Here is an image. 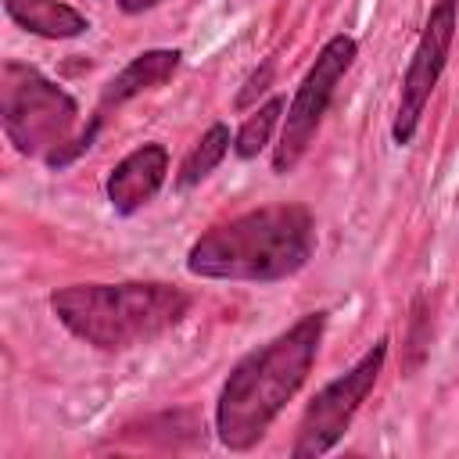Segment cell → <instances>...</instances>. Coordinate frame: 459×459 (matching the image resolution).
Instances as JSON below:
<instances>
[{"label":"cell","instance_id":"cell-1","mask_svg":"<svg viewBox=\"0 0 459 459\" xmlns=\"http://www.w3.org/2000/svg\"><path fill=\"white\" fill-rule=\"evenodd\" d=\"M323 330L326 312H308L230 369L215 402V434L230 452H247L265 437L269 423L305 384Z\"/></svg>","mask_w":459,"mask_h":459},{"label":"cell","instance_id":"cell-2","mask_svg":"<svg viewBox=\"0 0 459 459\" xmlns=\"http://www.w3.org/2000/svg\"><path fill=\"white\" fill-rule=\"evenodd\" d=\"M316 222L305 204H262L194 240L186 269L201 280L276 283L308 265Z\"/></svg>","mask_w":459,"mask_h":459},{"label":"cell","instance_id":"cell-3","mask_svg":"<svg viewBox=\"0 0 459 459\" xmlns=\"http://www.w3.org/2000/svg\"><path fill=\"white\" fill-rule=\"evenodd\" d=\"M54 316L100 351H126L172 330L190 298L169 283H72L50 294Z\"/></svg>","mask_w":459,"mask_h":459},{"label":"cell","instance_id":"cell-4","mask_svg":"<svg viewBox=\"0 0 459 459\" xmlns=\"http://www.w3.org/2000/svg\"><path fill=\"white\" fill-rule=\"evenodd\" d=\"M75 100L29 65L7 61L0 72V118L7 140L29 158H50L68 143Z\"/></svg>","mask_w":459,"mask_h":459},{"label":"cell","instance_id":"cell-5","mask_svg":"<svg viewBox=\"0 0 459 459\" xmlns=\"http://www.w3.org/2000/svg\"><path fill=\"white\" fill-rule=\"evenodd\" d=\"M359 54V43L348 36V32H337L323 43V50L316 54L312 68L305 72L290 108H287V118H283V129H280V143L273 151V172L276 176H287L301 158L305 151L312 147L316 133H319V122L341 86V79L348 75L351 61Z\"/></svg>","mask_w":459,"mask_h":459},{"label":"cell","instance_id":"cell-6","mask_svg":"<svg viewBox=\"0 0 459 459\" xmlns=\"http://www.w3.org/2000/svg\"><path fill=\"white\" fill-rule=\"evenodd\" d=\"M384 362H387V337H380L348 373H341L337 380H330L308 402V409L301 412L294 445H290V455L294 459H316V455L330 452L344 437V430L351 427L355 412L369 398V391H373Z\"/></svg>","mask_w":459,"mask_h":459},{"label":"cell","instance_id":"cell-7","mask_svg":"<svg viewBox=\"0 0 459 459\" xmlns=\"http://www.w3.org/2000/svg\"><path fill=\"white\" fill-rule=\"evenodd\" d=\"M455 14H459V0H437L430 7V18L416 39V50L409 57L405 79H402V97H398V115L391 122V136L394 143H412L420 118L427 111V100L448 65V50L455 39Z\"/></svg>","mask_w":459,"mask_h":459},{"label":"cell","instance_id":"cell-8","mask_svg":"<svg viewBox=\"0 0 459 459\" xmlns=\"http://www.w3.org/2000/svg\"><path fill=\"white\" fill-rule=\"evenodd\" d=\"M169 172V151L161 143H143L129 151L111 172H108V201L118 215L140 212L165 183Z\"/></svg>","mask_w":459,"mask_h":459},{"label":"cell","instance_id":"cell-9","mask_svg":"<svg viewBox=\"0 0 459 459\" xmlns=\"http://www.w3.org/2000/svg\"><path fill=\"white\" fill-rule=\"evenodd\" d=\"M179 50H143V54H136L108 86H104V93H100V108H118V104H126V100H133L136 93H143V90H154V86H161L165 79H172L176 75V68H179Z\"/></svg>","mask_w":459,"mask_h":459},{"label":"cell","instance_id":"cell-10","mask_svg":"<svg viewBox=\"0 0 459 459\" xmlns=\"http://www.w3.org/2000/svg\"><path fill=\"white\" fill-rule=\"evenodd\" d=\"M4 11L25 32L43 36V39H72L90 29V22L61 0H4Z\"/></svg>","mask_w":459,"mask_h":459},{"label":"cell","instance_id":"cell-11","mask_svg":"<svg viewBox=\"0 0 459 459\" xmlns=\"http://www.w3.org/2000/svg\"><path fill=\"white\" fill-rule=\"evenodd\" d=\"M226 151H230V129L222 126V122H215V126H208V133L190 147V154L183 158V165H179V176H176V186L179 190H186V186H194V183H201L222 158H226Z\"/></svg>","mask_w":459,"mask_h":459},{"label":"cell","instance_id":"cell-12","mask_svg":"<svg viewBox=\"0 0 459 459\" xmlns=\"http://www.w3.org/2000/svg\"><path fill=\"white\" fill-rule=\"evenodd\" d=\"M280 115H283V97H269L255 115H247L244 126H240L237 136H233V151H237V158H255V154L269 143V136H273Z\"/></svg>","mask_w":459,"mask_h":459},{"label":"cell","instance_id":"cell-13","mask_svg":"<svg viewBox=\"0 0 459 459\" xmlns=\"http://www.w3.org/2000/svg\"><path fill=\"white\" fill-rule=\"evenodd\" d=\"M409 348H412V359H409V369H416L423 362V351H427V341H430V326H427V312H423V298L412 301V333H409Z\"/></svg>","mask_w":459,"mask_h":459},{"label":"cell","instance_id":"cell-14","mask_svg":"<svg viewBox=\"0 0 459 459\" xmlns=\"http://www.w3.org/2000/svg\"><path fill=\"white\" fill-rule=\"evenodd\" d=\"M269 75H273V65H265V68H262L258 75H251V82H247V90H244V93L237 97V104H240V108H244V104H251V100H255V93H262V90H265Z\"/></svg>","mask_w":459,"mask_h":459},{"label":"cell","instance_id":"cell-15","mask_svg":"<svg viewBox=\"0 0 459 459\" xmlns=\"http://www.w3.org/2000/svg\"><path fill=\"white\" fill-rule=\"evenodd\" d=\"M154 4H161V0H118V7H122L126 14H140V11H151Z\"/></svg>","mask_w":459,"mask_h":459}]
</instances>
